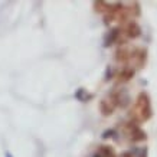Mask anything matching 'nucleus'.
<instances>
[{
	"instance_id": "f257e3e1",
	"label": "nucleus",
	"mask_w": 157,
	"mask_h": 157,
	"mask_svg": "<svg viewBox=\"0 0 157 157\" xmlns=\"http://www.w3.org/2000/svg\"><path fill=\"white\" fill-rule=\"evenodd\" d=\"M153 115L151 109V101L147 92H140L136 98L134 107L131 109V118L134 120V123H144L148 121Z\"/></svg>"
},
{
	"instance_id": "f03ea898",
	"label": "nucleus",
	"mask_w": 157,
	"mask_h": 157,
	"mask_svg": "<svg viewBox=\"0 0 157 157\" xmlns=\"http://www.w3.org/2000/svg\"><path fill=\"white\" fill-rule=\"evenodd\" d=\"M146 61H147V49L130 48L128 59H127L125 65H128V68H131V69H134V68H143L146 65Z\"/></svg>"
},
{
	"instance_id": "7ed1b4c3",
	"label": "nucleus",
	"mask_w": 157,
	"mask_h": 157,
	"mask_svg": "<svg viewBox=\"0 0 157 157\" xmlns=\"http://www.w3.org/2000/svg\"><path fill=\"white\" fill-rule=\"evenodd\" d=\"M124 131L125 134L128 136V138L134 143H138V141H144L146 140V133H144L143 130L138 127V124L136 123H127V125L124 127Z\"/></svg>"
},
{
	"instance_id": "20e7f679",
	"label": "nucleus",
	"mask_w": 157,
	"mask_h": 157,
	"mask_svg": "<svg viewBox=\"0 0 157 157\" xmlns=\"http://www.w3.org/2000/svg\"><path fill=\"white\" fill-rule=\"evenodd\" d=\"M120 33L124 35L125 38H128V39H136V38L140 36L141 29H140V26L137 25V22L128 20V22L123 26V29H120Z\"/></svg>"
},
{
	"instance_id": "39448f33",
	"label": "nucleus",
	"mask_w": 157,
	"mask_h": 157,
	"mask_svg": "<svg viewBox=\"0 0 157 157\" xmlns=\"http://www.w3.org/2000/svg\"><path fill=\"white\" fill-rule=\"evenodd\" d=\"M109 98L113 100V102L115 104V107H121V108H125L127 105L130 104V95L125 90H115Z\"/></svg>"
},
{
	"instance_id": "423d86ee",
	"label": "nucleus",
	"mask_w": 157,
	"mask_h": 157,
	"mask_svg": "<svg viewBox=\"0 0 157 157\" xmlns=\"http://www.w3.org/2000/svg\"><path fill=\"white\" fill-rule=\"evenodd\" d=\"M115 108V104L113 102V100L111 98H102L100 102V111L102 113V115H105V117H108V115L113 114V111H114Z\"/></svg>"
},
{
	"instance_id": "0eeeda50",
	"label": "nucleus",
	"mask_w": 157,
	"mask_h": 157,
	"mask_svg": "<svg viewBox=\"0 0 157 157\" xmlns=\"http://www.w3.org/2000/svg\"><path fill=\"white\" fill-rule=\"evenodd\" d=\"M120 39H121L120 29L118 28L111 29L108 33L105 35V38H104V46H109V45H113V43H115V42H120Z\"/></svg>"
},
{
	"instance_id": "6e6552de",
	"label": "nucleus",
	"mask_w": 157,
	"mask_h": 157,
	"mask_svg": "<svg viewBox=\"0 0 157 157\" xmlns=\"http://www.w3.org/2000/svg\"><path fill=\"white\" fill-rule=\"evenodd\" d=\"M92 157H115V153L109 146H100L97 151L92 154Z\"/></svg>"
},
{
	"instance_id": "1a4fd4ad",
	"label": "nucleus",
	"mask_w": 157,
	"mask_h": 157,
	"mask_svg": "<svg viewBox=\"0 0 157 157\" xmlns=\"http://www.w3.org/2000/svg\"><path fill=\"white\" fill-rule=\"evenodd\" d=\"M133 76H134V69H131V68H128V67H124L123 69L117 74V81L125 82V81H128V79H131Z\"/></svg>"
},
{
	"instance_id": "9d476101",
	"label": "nucleus",
	"mask_w": 157,
	"mask_h": 157,
	"mask_svg": "<svg viewBox=\"0 0 157 157\" xmlns=\"http://www.w3.org/2000/svg\"><path fill=\"white\" fill-rule=\"evenodd\" d=\"M111 6H113V3H108V2H94L95 12H101V13H108Z\"/></svg>"
},
{
	"instance_id": "9b49d317",
	"label": "nucleus",
	"mask_w": 157,
	"mask_h": 157,
	"mask_svg": "<svg viewBox=\"0 0 157 157\" xmlns=\"http://www.w3.org/2000/svg\"><path fill=\"white\" fill-rule=\"evenodd\" d=\"M75 97H76V98H78L79 101H82V102H86V101H90L91 98H92V94L86 92V90H84V88H79V90L76 91Z\"/></svg>"
},
{
	"instance_id": "f8f14e48",
	"label": "nucleus",
	"mask_w": 157,
	"mask_h": 157,
	"mask_svg": "<svg viewBox=\"0 0 157 157\" xmlns=\"http://www.w3.org/2000/svg\"><path fill=\"white\" fill-rule=\"evenodd\" d=\"M136 157H147V148H141V150H134Z\"/></svg>"
},
{
	"instance_id": "ddd939ff",
	"label": "nucleus",
	"mask_w": 157,
	"mask_h": 157,
	"mask_svg": "<svg viewBox=\"0 0 157 157\" xmlns=\"http://www.w3.org/2000/svg\"><path fill=\"white\" fill-rule=\"evenodd\" d=\"M118 157H136V153L134 151H124L123 154H120Z\"/></svg>"
}]
</instances>
